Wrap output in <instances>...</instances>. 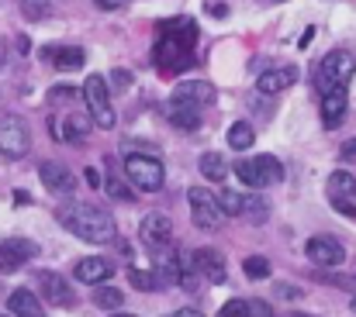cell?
Masks as SVG:
<instances>
[{
	"label": "cell",
	"mask_w": 356,
	"mask_h": 317,
	"mask_svg": "<svg viewBox=\"0 0 356 317\" xmlns=\"http://www.w3.org/2000/svg\"><path fill=\"white\" fill-rule=\"evenodd\" d=\"M170 317H204L201 311H194V307H180V311H173Z\"/></svg>",
	"instance_id": "cell-40"
},
{
	"label": "cell",
	"mask_w": 356,
	"mask_h": 317,
	"mask_svg": "<svg viewBox=\"0 0 356 317\" xmlns=\"http://www.w3.org/2000/svg\"><path fill=\"white\" fill-rule=\"evenodd\" d=\"M294 83H298V69L294 66H277V69H266L256 87H259V94H284Z\"/></svg>",
	"instance_id": "cell-20"
},
{
	"label": "cell",
	"mask_w": 356,
	"mask_h": 317,
	"mask_svg": "<svg viewBox=\"0 0 356 317\" xmlns=\"http://www.w3.org/2000/svg\"><path fill=\"white\" fill-rule=\"evenodd\" d=\"M201 173H204V180L222 183V180L229 176V162H225L218 152H204V155H201Z\"/></svg>",
	"instance_id": "cell-25"
},
{
	"label": "cell",
	"mask_w": 356,
	"mask_h": 317,
	"mask_svg": "<svg viewBox=\"0 0 356 317\" xmlns=\"http://www.w3.org/2000/svg\"><path fill=\"white\" fill-rule=\"evenodd\" d=\"M166 117H170V124H177L180 131H197V128H201V110H197V107H187V104L170 101Z\"/></svg>",
	"instance_id": "cell-22"
},
{
	"label": "cell",
	"mask_w": 356,
	"mask_h": 317,
	"mask_svg": "<svg viewBox=\"0 0 356 317\" xmlns=\"http://www.w3.org/2000/svg\"><path fill=\"white\" fill-rule=\"evenodd\" d=\"M353 311H356V297H353Z\"/></svg>",
	"instance_id": "cell-45"
},
{
	"label": "cell",
	"mask_w": 356,
	"mask_h": 317,
	"mask_svg": "<svg viewBox=\"0 0 356 317\" xmlns=\"http://www.w3.org/2000/svg\"><path fill=\"white\" fill-rule=\"evenodd\" d=\"M287 317H312V314H301V311H294V314H287Z\"/></svg>",
	"instance_id": "cell-43"
},
{
	"label": "cell",
	"mask_w": 356,
	"mask_h": 317,
	"mask_svg": "<svg viewBox=\"0 0 356 317\" xmlns=\"http://www.w3.org/2000/svg\"><path fill=\"white\" fill-rule=\"evenodd\" d=\"M339 155H343V162H353V159H356V138L343 145V152H339Z\"/></svg>",
	"instance_id": "cell-38"
},
{
	"label": "cell",
	"mask_w": 356,
	"mask_h": 317,
	"mask_svg": "<svg viewBox=\"0 0 356 317\" xmlns=\"http://www.w3.org/2000/svg\"><path fill=\"white\" fill-rule=\"evenodd\" d=\"M31 148V131L24 124V117L17 114H0V152L7 159H21Z\"/></svg>",
	"instance_id": "cell-7"
},
{
	"label": "cell",
	"mask_w": 356,
	"mask_h": 317,
	"mask_svg": "<svg viewBox=\"0 0 356 317\" xmlns=\"http://www.w3.org/2000/svg\"><path fill=\"white\" fill-rule=\"evenodd\" d=\"M249 317H273L266 300H249Z\"/></svg>",
	"instance_id": "cell-36"
},
{
	"label": "cell",
	"mask_w": 356,
	"mask_h": 317,
	"mask_svg": "<svg viewBox=\"0 0 356 317\" xmlns=\"http://www.w3.org/2000/svg\"><path fill=\"white\" fill-rule=\"evenodd\" d=\"M252 142H256V135H252V124H245V121H236V124L229 128V145H232L236 152H245V148H252Z\"/></svg>",
	"instance_id": "cell-27"
},
{
	"label": "cell",
	"mask_w": 356,
	"mask_h": 317,
	"mask_svg": "<svg viewBox=\"0 0 356 317\" xmlns=\"http://www.w3.org/2000/svg\"><path fill=\"white\" fill-rule=\"evenodd\" d=\"M346 107H350V87H336L322 94V121L329 128H339L346 121Z\"/></svg>",
	"instance_id": "cell-18"
},
{
	"label": "cell",
	"mask_w": 356,
	"mask_h": 317,
	"mask_svg": "<svg viewBox=\"0 0 356 317\" xmlns=\"http://www.w3.org/2000/svg\"><path fill=\"white\" fill-rule=\"evenodd\" d=\"M7 307H10L14 317H45V307L38 304V297L31 290H14L7 297Z\"/></svg>",
	"instance_id": "cell-21"
},
{
	"label": "cell",
	"mask_w": 356,
	"mask_h": 317,
	"mask_svg": "<svg viewBox=\"0 0 356 317\" xmlns=\"http://www.w3.org/2000/svg\"><path fill=\"white\" fill-rule=\"evenodd\" d=\"M73 276H76L80 283H87V286H101V283H108V280L115 276V266H111V259H104V255H87V259L76 262Z\"/></svg>",
	"instance_id": "cell-14"
},
{
	"label": "cell",
	"mask_w": 356,
	"mask_h": 317,
	"mask_svg": "<svg viewBox=\"0 0 356 317\" xmlns=\"http://www.w3.org/2000/svg\"><path fill=\"white\" fill-rule=\"evenodd\" d=\"M35 255H38V245L28 241V238H7V241H0V276L3 273H17Z\"/></svg>",
	"instance_id": "cell-10"
},
{
	"label": "cell",
	"mask_w": 356,
	"mask_h": 317,
	"mask_svg": "<svg viewBox=\"0 0 356 317\" xmlns=\"http://www.w3.org/2000/svg\"><path fill=\"white\" fill-rule=\"evenodd\" d=\"M87 183H90V187H101V176H97V169H87Z\"/></svg>",
	"instance_id": "cell-41"
},
{
	"label": "cell",
	"mask_w": 356,
	"mask_h": 317,
	"mask_svg": "<svg viewBox=\"0 0 356 317\" xmlns=\"http://www.w3.org/2000/svg\"><path fill=\"white\" fill-rule=\"evenodd\" d=\"M38 180H42L45 190H52V194H73V190H76V176H73L63 162H42V166H38Z\"/></svg>",
	"instance_id": "cell-16"
},
{
	"label": "cell",
	"mask_w": 356,
	"mask_h": 317,
	"mask_svg": "<svg viewBox=\"0 0 356 317\" xmlns=\"http://www.w3.org/2000/svg\"><path fill=\"white\" fill-rule=\"evenodd\" d=\"M108 87L118 90V94H124V90L131 87V73H128V69H115V73L108 76Z\"/></svg>",
	"instance_id": "cell-34"
},
{
	"label": "cell",
	"mask_w": 356,
	"mask_h": 317,
	"mask_svg": "<svg viewBox=\"0 0 356 317\" xmlns=\"http://www.w3.org/2000/svg\"><path fill=\"white\" fill-rule=\"evenodd\" d=\"M329 197H332V200H356V176L353 173H346V169L332 173V176H329Z\"/></svg>",
	"instance_id": "cell-24"
},
{
	"label": "cell",
	"mask_w": 356,
	"mask_h": 317,
	"mask_svg": "<svg viewBox=\"0 0 356 317\" xmlns=\"http://www.w3.org/2000/svg\"><path fill=\"white\" fill-rule=\"evenodd\" d=\"M215 197H218V207H222L225 217H238L242 214V200H245L242 194H236V190H218Z\"/></svg>",
	"instance_id": "cell-30"
},
{
	"label": "cell",
	"mask_w": 356,
	"mask_h": 317,
	"mask_svg": "<svg viewBox=\"0 0 356 317\" xmlns=\"http://www.w3.org/2000/svg\"><path fill=\"white\" fill-rule=\"evenodd\" d=\"M170 101L187 104V107H197V110H201V107H211L215 101H218V90H215L208 80H180Z\"/></svg>",
	"instance_id": "cell-11"
},
{
	"label": "cell",
	"mask_w": 356,
	"mask_h": 317,
	"mask_svg": "<svg viewBox=\"0 0 356 317\" xmlns=\"http://www.w3.org/2000/svg\"><path fill=\"white\" fill-rule=\"evenodd\" d=\"M236 176L249 187V190H263L284 180V166L273 155H256V159H242L236 162Z\"/></svg>",
	"instance_id": "cell-6"
},
{
	"label": "cell",
	"mask_w": 356,
	"mask_h": 317,
	"mask_svg": "<svg viewBox=\"0 0 356 317\" xmlns=\"http://www.w3.org/2000/svg\"><path fill=\"white\" fill-rule=\"evenodd\" d=\"M332 207H336V211H343L346 217H356V204H350V200H332Z\"/></svg>",
	"instance_id": "cell-37"
},
{
	"label": "cell",
	"mask_w": 356,
	"mask_h": 317,
	"mask_svg": "<svg viewBox=\"0 0 356 317\" xmlns=\"http://www.w3.org/2000/svg\"><path fill=\"white\" fill-rule=\"evenodd\" d=\"M21 14L28 21H45L52 14V0H21Z\"/></svg>",
	"instance_id": "cell-31"
},
{
	"label": "cell",
	"mask_w": 356,
	"mask_h": 317,
	"mask_svg": "<svg viewBox=\"0 0 356 317\" xmlns=\"http://www.w3.org/2000/svg\"><path fill=\"white\" fill-rule=\"evenodd\" d=\"M45 59H49L56 69H80V66L87 62V52L66 45V49H45Z\"/></svg>",
	"instance_id": "cell-23"
},
{
	"label": "cell",
	"mask_w": 356,
	"mask_h": 317,
	"mask_svg": "<svg viewBox=\"0 0 356 317\" xmlns=\"http://www.w3.org/2000/svg\"><path fill=\"white\" fill-rule=\"evenodd\" d=\"M59 224L70 234H76V238H83L90 245H108L118 234L111 214L104 207H97V204H83V200H73V204L59 207Z\"/></svg>",
	"instance_id": "cell-2"
},
{
	"label": "cell",
	"mask_w": 356,
	"mask_h": 317,
	"mask_svg": "<svg viewBox=\"0 0 356 317\" xmlns=\"http://www.w3.org/2000/svg\"><path fill=\"white\" fill-rule=\"evenodd\" d=\"M277 293H280V297H298V290H294V286H277Z\"/></svg>",
	"instance_id": "cell-42"
},
{
	"label": "cell",
	"mask_w": 356,
	"mask_h": 317,
	"mask_svg": "<svg viewBox=\"0 0 356 317\" xmlns=\"http://www.w3.org/2000/svg\"><path fill=\"white\" fill-rule=\"evenodd\" d=\"M124 176L131 180V187H135V190H145V194L163 190V180H166L163 162H159L156 155H142V152L124 155Z\"/></svg>",
	"instance_id": "cell-5"
},
{
	"label": "cell",
	"mask_w": 356,
	"mask_h": 317,
	"mask_svg": "<svg viewBox=\"0 0 356 317\" xmlns=\"http://www.w3.org/2000/svg\"><path fill=\"white\" fill-rule=\"evenodd\" d=\"M305 255H308L315 266H329V269H336V266H343L346 248H343L336 238H329V234H315V238H308Z\"/></svg>",
	"instance_id": "cell-12"
},
{
	"label": "cell",
	"mask_w": 356,
	"mask_h": 317,
	"mask_svg": "<svg viewBox=\"0 0 356 317\" xmlns=\"http://www.w3.org/2000/svg\"><path fill=\"white\" fill-rule=\"evenodd\" d=\"M191 262H194V269H197L208 283H225V259H222V252H215V248H197V252H191Z\"/></svg>",
	"instance_id": "cell-17"
},
{
	"label": "cell",
	"mask_w": 356,
	"mask_h": 317,
	"mask_svg": "<svg viewBox=\"0 0 356 317\" xmlns=\"http://www.w3.org/2000/svg\"><path fill=\"white\" fill-rule=\"evenodd\" d=\"M180 269H184V259L166 245V248H156V280H159V286H173V283H180Z\"/></svg>",
	"instance_id": "cell-19"
},
{
	"label": "cell",
	"mask_w": 356,
	"mask_h": 317,
	"mask_svg": "<svg viewBox=\"0 0 356 317\" xmlns=\"http://www.w3.org/2000/svg\"><path fill=\"white\" fill-rule=\"evenodd\" d=\"M194 42H197V24L187 17H170L159 24V42H156V69L159 73H184L194 62Z\"/></svg>",
	"instance_id": "cell-1"
},
{
	"label": "cell",
	"mask_w": 356,
	"mask_h": 317,
	"mask_svg": "<svg viewBox=\"0 0 356 317\" xmlns=\"http://www.w3.org/2000/svg\"><path fill=\"white\" fill-rule=\"evenodd\" d=\"M187 204H191V217H194V224L201 228V231H218V224H222V207H218V197L211 194V190H204V187H191L187 190Z\"/></svg>",
	"instance_id": "cell-8"
},
{
	"label": "cell",
	"mask_w": 356,
	"mask_h": 317,
	"mask_svg": "<svg viewBox=\"0 0 356 317\" xmlns=\"http://www.w3.org/2000/svg\"><path fill=\"white\" fill-rule=\"evenodd\" d=\"M111 87H108V80L101 76V73H90L87 80H83V101H87V110H90V117H94V124L97 128H115L118 124V114H115V107H111V94H108Z\"/></svg>",
	"instance_id": "cell-4"
},
{
	"label": "cell",
	"mask_w": 356,
	"mask_h": 317,
	"mask_svg": "<svg viewBox=\"0 0 356 317\" xmlns=\"http://www.w3.org/2000/svg\"><path fill=\"white\" fill-rule=\"evenodd\" d=\"M104 187H108V197H115V200H124V204H128V200H135V194L121 183L115 173H108V183H104Z\"/></svg>",
	"instance_id": "cell-33"
},
{
	"label": "cell",
	"mask_w": 356,
	"mask_h": 317,
	"mask_svg": "<svg viewBox=\"0 0 356 317\" xmlns=\"http://www.w3.org/2000/svg\"><path fill=\"white\" fill-rule=\"evenodd\" d=\"M94 304H97L101 311H118L121 304H124V293L115 290V286H104V283H101V286L94 290Z\"/></svg>",
	"instance_id": "cell-28"
},
{
	"label": "cell",
	"mask_w": 356,
	"mask_h": 317,
	"mask_svg": "<svg viewBox=\"0 0 356 317\" xmlns=\"http://www.w3.org/2000/svg\"><path fill=\"white\" fill-rule=\"evenodd\" d=\"M90 124H94V117H80V114H66L63 121H52V117H49L52 135H56L59 142H73V145H80V142L87 138Z\"/></svg>",
	"instance_id": "cell-15"
},
{
	"label": "cell",
	"mask_w": 356,
	"mask_h": 317,
	"mask_svg": "<svg viewBox=\"0 0 356 317\" xmlns=\"http://www.w3.org/2000/svg\"><path fill=\"white\" fill-rule=\"evenodd\" d=\"M242 269H245L249 280H266V276H270V262H266L263 255H249V259L242 262Z\"/></svg>",
	"instance_id": "cell-32"
},
{
	"label": "cell",
	"mask_w": 356,
	"mask_h": 317,
	"mask_svg": "<svg viewBox=\"0 0 356 317\" xmlns=\"http://www.w3.org/2000/svg\"><path fill=\"white\" fill-rule=\"evenodd\" d=\"M138 238H142V245H145L149 252L166 248V245L173 241V221H170L166 214H145L142 224H138Z\"/></svg>",
	"instance_id": "cell-9"
},
{
	"label": "cell",
	"mask_w": 356,
	"mask_h": 317,
	"mask_svg": "<svg viewBox=\"0 0 356 317\" xmlns=\"http://www.w3.org/2000/svg\"><path fill=\"white\" fill-rule=\"evenodd\" d=\"M218 317H249V300H229L218 311Z\"/></svg>",
	"instance_id": "cell-35"
},
{
	"label": "cell",
	"mask_w": 356,
	"mask_h": 317,
	"mask_svg": "<svg viewBox=\"0 0 356 317\" xmlns=\"http://www.w3.org/2000/svg\"><path fill=\"white\" fill-rule=\"evenodd\" d=\"M111 317H135V314H111Z\"/></svg>",
	"instance_id": "cell-44"
},
{
	"label": "cell",
	"mask_w": 356,
	"mask_h": 317,
	"mask_svg": "<svg viewBox=\"0 0 356 317\" xmlns=\"http://www.w3.org/2000/svg\"><path fill=\"white\" fill-rule=\"evenodd\" d=\"M353 76H356V55H350V52H329L315 66V87H318V94H329L336 87H350Z\"/></svg>",
	"instance_id": "cell-3"
},
{
	"label": "cell",
	"mask_w": 356,
	"mask_h": 317,
	"mask_svg": "<svg viewBox=\"0 0 356 317\" xmlns=\"http://www.w3.org/2000/svg\"><path fill=\"white\" fill-rule=\"evenodd\" d=\"M97 7H104V10H118V7H124L128 0H94Z\"/></svg>",
	"instance_id": "cell-39"
},
{
	"label": "cell",
	"mask_w": 356,
	"mask_h": 317,
	"mask_svg": "<svg viewBox=\"0 0 356 317\" xmlns=\"http://www.w3.org/2000/svg\"><path fill=\"white\" fill-rule=\"evenodd\" d=\"M242 214H245V221H249V224H266L270 207H266V200H263V197L249 194V197L242 200Z\"/></svg>",
	"instance_id": "cell-26"
},
{
	"label": "cell",
	"mask_w": 356,
	"mask_h": 317,
	"mask_svg": "<svg viewBox=\"0 0 356 317\" xmlns=\"http://www.w3.org/2000/svg\"><path fill=\"white\" fill-rule=\"evenodd\" d=\"M38 290H42V297L49 300V304H56V307H73V290H70V283L59 276V273H52V269H42L38 276Z\"/></svg>",
	"instance_id": "cell-13"
},
{
	"label": "cell",
	"mask_w": 356,
	"mask_h": 317,
	"mask_svg": "<svg viewBox=\"0 0 356 317\" xmlns=\"http://www.w3.org/2000/svg\"><path fill=\"white\" fill-rule=\"evenodd\" d=\"M128 283H131L135 290H142V293L159 290V280H156V273H149V269H128Z\"/></svg>",
	"instance_id": "cell-29"
}]
</instances>
